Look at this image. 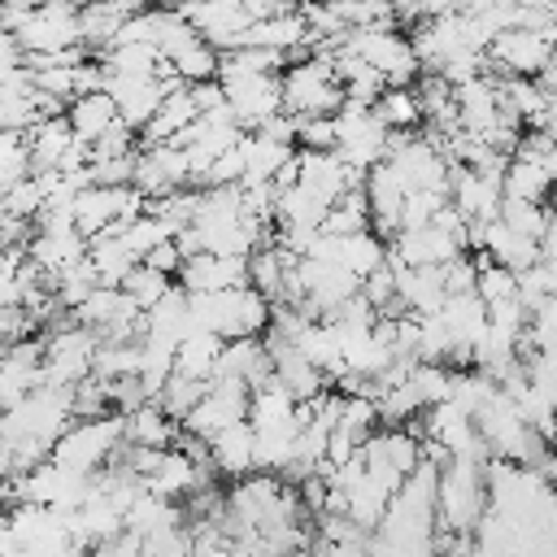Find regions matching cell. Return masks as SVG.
I'll list each match as a JSON object with an SVG mask.
<instances>
[{"instance_id":"cell-29","label":"cell","mask_w":557,"mask_h":557,"mask_svg":"<svg viewBox=\"0 0 557 557\" xmlns=\"http://www.w3.org/2000/svg\"><path fill=\"white\" fill-rule=\"evenodd\" d=\"M440 283H444V296L474 292V261H470V252H457L453 261H444L440 265Z\"/></svg>"},{"instance_id":"cell-18","label":"cell","mask_w":557,"mask_h":557,"mask_svg":"<svg viewBox=\"0 0 557 557\" xmlns=\"http://www.w3.org/2000/svg\"><path fill=\"white\" fill-rule=\"evenodd\" d=\"M218 352H222V339H218V335H209V331H187V335L174 344V374L209 383Z\"/></svg>"},{"instance_id":"cell-6","label":"cell","mask_w":557,"mask_h":557,"mask_svg":"<svg viewBox=\"0 0 557 557\" xmlns=\"http://www.w3.org/2000/svg\"><path fill=\"white\" fill-rule=\"evenodd\" d=\"M553 61V35H535V30H500L487 48H483V65L492 78H535L544 65Z\"/></svg>"},{"instance_id":"cell-4","label":"cell","mask_w":557,"mask_h":557,"mask_svg":"<svg viewBox=\"0 0 557 557\" xmlns=\"http://www.w3.org/2000/svg\"><path fill=\"white\" fill-rule=\"evenodd\" d=\"M339 52L366 61L383 78V87H413V78L422 74L405 30H344Z\"/></svg>"},{"instance_id":"cell-12","label":"cell","mask_w":557,"mask_h":557,"mask_svg":"<svg viewBox=\"0 0 557 557\" xmlns=\"http://www.w3.org/2000/svg\"><path fill=\"white\" fill-rule=\"evenodd\" d=\"M187 331H191L187 292L174 283V287H170L152 309H144V339H148V344H161V348H174Z\"/></svg>"},{"instance_id":"cell-10","label":"cell","mask_w":557,"mask_h":557,"mask_svg":"<svg viewBox=\"0 0 557 557\" xmlns=\"http://www.w3.org/2000/svg\"><path fill=\"white\" fill-rule=\"evenodd\" d=\"M396 278V305L413 318L435 313L444 305V283H440V265H400L392 270Z\"/></svg>"},{"instance_id":"cell-9","label":"cell","mask_w":557,"mask_h":557,"mask_svg":"<svg viewBox=\"0 0 557 557\" xmlns=\"http://www.w3.org/2000/svg\"><path fill=\"white\" fill-rule=\"evenodd\" d=\"M213 379H231L244 383L248 392L261 387L270 379V357L261 339H222V352L213 361Z\"/></svg>"},{"instance_id":"cell-14","label":"cell","mask_w":557,"mask_h":557,"mask_svg":"<svg viewBox=\"0 0 557 557\" xmlns=\"http://www.w3.org/2000/svg\"><path fill=\"white\" fill-rule=\"evenodd\" d=\"M209 461H213V470L226 474V479L252 474V426H248V418L222 426V431L209 440Z\"/></svg>"},{"instance_id":"cell-11","label":"cell","mask_w":557,"mask_h":557,"mask_svg":"<svg viewBox=\"0 0 557 557\" xmlns=\"http://www.w3.org/2000/svg\"><path fill=\"white\" fill-rule=\"evenodd\" d=\"M144 4L139 0H78V44L104 48L126 17H135Z\"/></svg>"},{"instance_id":"cell-3","label":"cell","mask_w":557,"mask_h":557,"mask_svg":"<svg viewBox=\"0 0 557 557\" xmlns=\"http://www.w3.org/2000/svg\"><path fill=\"white\" fill-rule=\"evenodd\" d=\"M487 509L483 496V461L474 457H448V466L440 470L435 483V527L470 535V527L479 522V513Z\"/></svg>"},{"instance_id":"cell-23","label":"cell","mask_w":557,"mask_h":557,"mask_svg":"<svg viewBox=\"0 0 557 557\" xmlns=\"http://www.w3.org/2000/svg\"><path fill=\"white\" fill-rule=\"evenodd\" d=\"M170 374H174V348H161V344L139 339V366H135V383H139L144 400H152Z\"/></svg>"},{"instance_id":"cell-1","label":"cell","mask_w":557,"mask_h":557,"mask_svg":"<svg viewBox=\"0 0 557 557\" xmlns=\"http://www.w3.org/2000/svg\"><path fill=\"white\" fill-rule=\"evenodd\" d=\"M117 448H122V413H100V418L70 422L57 435L48 461L61 470H74V474H96L100 466L113 461Z\"/></svg>"},{"instance_id":"cell-24","label":"cell","mask_w":557,"mask_h":557,"mask_svg":"<svg viewBox=\"0 0 557 557\" xmlns=\"http://www.w3.org/2000/svg\"><path fill=\"white\" fill-rule=\"evenodd\" d=\"M205 387H209V383H200V379L170 374V379L161 383V392L152 396V405H157L165 418H174V422H178V418H183V413H187V409H191V405L205 396Z\"/></svg>"},{"instance_id":"cell-25","label":"cell","mask_w":557,"mask_h":557,"mask_svg":"<svg viewBox=\"0 0 557 557\" xmlns=\"http://www.w3.org/2000/svg\"><path fill=\"white\" fill-rule=\"evenodd\" d=\"M117 239H122V244H126L135 257H144V252H152L157 244L174 239V226H170V222H161L157 213H148V209H144L135 222H126V231H122Z\"/></svg>"},{"instance_id":"cell-19","label":"cell","mask_w":557,"mask_h":557,"mask_svg":"<svg viewBox=\"0 0 557 557\" xmlns=\"http://www.w3.org/2000/svg\"><path fill=\"white\" fill-rule=\"evenodd\" d=\"M496 222L505 226V231H513L518 239H540L548 226H553V213H548V205H531V200H505L500 196V209H496Z\"/></svg>"},{"instance_id":"cell-27","label":"cell","mask_w":557,"mask_h":557,"mask_svg":"<svg viewBox=\"0 0 557 557\" xmlns=\"http://www.w3.org/2000/svg\"><path fill=\"white\" fill-rule=\"evenodd\" d=\"M91 148V161H117V157H131L135 148H139V135L131 131V126H122V122H113L96 144H87ZM87 161V165H91Z\"/></svg>"},{"instance_id":"cell-13","label":"cell","mask_w":557,"mask_h":557,"mask_svg":"<svg viewBox=\"0 0 557 557\" xmlns=\"http://www.w3.org/2000/svg\"><path fill=\"white\" fill-rule=\"evenodd\" d=\"M553 174H557V161H527V157H509V165H505V174H500V196H505V200L548 205Z\"/></svg>"},{"instance_id":"cell-7","label":"cell","mask_w":557,"mask_h":557,"mask_svg":"<svg viewBox=\"0 0 557 557\" xmlns=\"http://www.w3.org/2000/svg\"><path fill=\"white\" fill-rule=\"evenodd\" d=\"M248 418V387L231 383V379H209L205 396L178 418V431L196 435V440H213L222 426L244 422Z\"/></svg>"},{"instance_id":"cell-16","label":"cell","mask_w":557,"mask_h":557,"mask_svg":"<svg viewBox=\"0 0 557 557\" xmlns=\"http://www.w3.org/2000/svg\"><path fill=\"white\" fill-rule=\"evenodd\" d=\"M65 122H70L74 139L96 144V139L117 122V109H113V100H109L104 91H87V96L65 100Z\"/></svg>"},{"instance_id":"cell-15","label":"cell","mask_w":557,"mask_h":557,"mask_svg":"<svg viewBox=\"0 0 557 557\" xmlns=\"http://www.w3.org/2000/svg\"><path fill=\"white\" fill-rule=\"evenodd\" d=\"M178 435V422L165 418L152 400H144L139 409L122 413V444H135V448H170Z\"/></svg>"},{"instance_id":"cell-31","label":"cell","mask_w":557,"mask_h":557,"mask_svg":"<svg viewBox=\"0 0 557 557\" xmlns=\"http://www.w3.org/2000/svg\"><path fill=\"white\" fill-rule=\"evenodd\" d=\"M187 96H191L196 113H209V109L226 104V96H222V83H218V78H205V83H187Z\"/></svg>"},{"instance_id":"cell-20","label":"cell","mask_w":557,"mask_h":557,"mask_svg":"<svg viewBox=\"0 0 557 557\" xmlns=\"http://www.w3.org/2000/svg\"><path fill=\"white\" fill-rule=\"evenodd\" d=\"M370 113L383 122V131H413L422 126V113H418V100L409 87H383V96L370 104Z\"/></svg>"},{"instance_id":"cell-21","label":"cell","mask_w":557,"mask_h":557,"mask_svg":"<svg viewBox=\"0 0 557 557\" xmlns=\"http://www.w3.org/2000/svg\"><path fill=\"white\" fill-rule=\"evenodd\" d=\"M370 444H374V453L396 470V474H409V470H418V461H422V453H418V440L405 431V426H383V431H370Z\"/></svg>"},{"instance_id":"cell-5","label":"cell","mask_w":557,"mask_h":557,"mask_svg":"<svg viewBox=\"0 0 557 557\" xmlns=\"http://www.w3.org/2000/svg\"><path fill=\"white\" fill-rule=\"evenodd\" d=\"M96 335L87 326H78L74 318L52 326L44 335V361H39V387H74L91 374V352H96Z\"/></svg>"},{"instance_id":"cell-22","label":"cell","mask_w":557,"mask_h":557,"mask_svg":"<svg viewBox=\"0 0 557 557\" xmlns=\"http://www.w3.org/2000/svg\"><path fill=\"white\" fill-rule=\"evenodd\" d=\"M170 74L187 87V83H205V78H218V52L205 44V39H191L187 48H178L170 61Z\"/></svg>"},{"instance_id":"cell-26","label":"cell","mask_w":557,"mask_h":557,"mask_svg":"<svg viewBox=\"0 0 557 557\" xmlns=\"http://www.w3.org/2000/svg\"><path fill=\"white\" fill-rule=\"evenodd\" d=\"M117 287H122V296H126V300H131V305L144 313V309H152V305H157V300H161V296H165L174 283H170L165 274H152V270L135 265V270H131V274H126Z\"/></svg>"},{"instance_id":"cell-30","label":"cell","mask_w":557,"mask_h":557,"mask_svg":"<svg viewBox=\"0 0 557 557\" xmlns=\"http://www.w3.org/2000/svg\"><path fill=\"white\" fill-rule=\"evenodd\" d=\"M139 265H144V270H152V274L174 278V274H178V265H183V257H178L174 239H165V244H157L152 252H144V257H139Z\"/></svg>"},{"instance_id":"cell-2","label":"cell","mask_w":557,"mask_h":557,"mask_svg":"<svg viewBox=\"0 0 557 557\" xmlns=\"http://www.w3.org/2000/svg\"><path fill=\"white\" fill-rule=\"evenodd\" d=\"M278 96H283V113L292 117H322L335 113L344 104V91L335 83V65L326 57H300L287 61L278 70Z\"/></svg>"},{"instance_id":"cell-17","label":"cell","mask_w":557,"mask_h":557,"mask_svg":"<svg viewBox=\"0 0 557 557\" xmlns=\"http://www.w3.org/2000/svg\"><path fill=\"white\" fill-rule=\"evenodd\" d=\"M87 265L96 270V283L100 287H117L139 265V257L117 235H96V239H87Z\"/></svg>"},{"instance_id":"cell-8","label":"cell","mask_w":557,"mask_h":557,"mask_svg":"<svg viewBox=\"0 0 557 557\" xmlns=\"http://www.w3.org/2000/svg\"><path fill=\"white\" fill-rule=\"evenodd\" d=\"M174 278H178L183 292H226V287H244V283H248V257L196 252V257H183V265H178Z\"/></svg>"},{"instance_id":"cell-28","label":"cell","mask_w":557,"mask_h":557,"mask_svg":"<svg viewBox=\"0 0 557 557\" xmlns=\"http://www.w3.org/2000/svg\"><path fill=\"white\" fill-rule=\"evenodd\" d=\"M296 144L309 148V152L335 148V117L331 113H322V117H296Z\"/></svg>"},{"instance_id":"cell-32","label":"cell","mask_w":557,"mask_h":557,"mask_svg":"<svg viewBox=\"0 0 557 557\" xmlns=\"http://www.w3.org/2000/svg\"><path fill=\"white\" fill-rule=\"evenodd\" d=\"M4 527H9V509H0V535H4Z\"/></svg>"}]
</instances>
